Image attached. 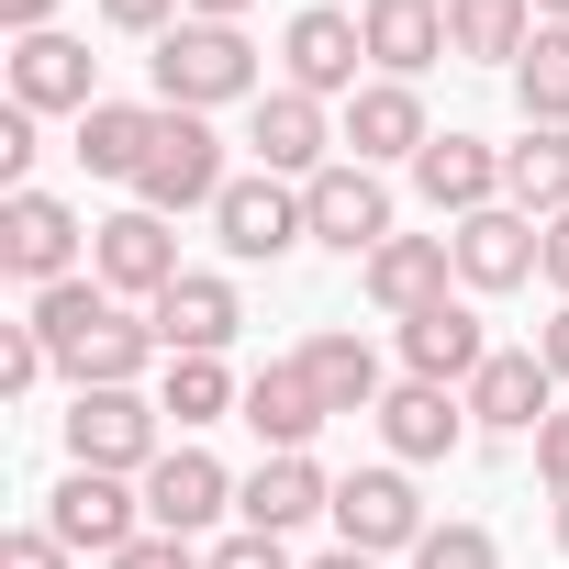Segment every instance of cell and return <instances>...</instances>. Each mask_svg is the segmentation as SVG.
Masks as SVG:
<instances>
[{
  "label": "cell",
  "instance_id": "1f68e13d",
  "mask_svg": "<svg viewBox=\"0 0 569 569\" xmlns=\"http://www.w3.org/2000/svg\"><path fill=\"white\" fill-rule=\"evenodd\" d=\"M46 369H57V358H46V336H34V325H0V391H34Z\"/></svg>",
  "mask_w": 569,
  "mask_h": 569
},
{
  "label": "cell",
  "instance_id": "b9f144b4",
  "mask_svg": "<svg viewBox=\"0 0 569 569\" xmlns=\"http://www.w3.org/2000/svg\"><path fill=\"white\" fill-rule=\"evenodd\" d=\"M257 0H190V23H246Z\"/></svg>",
  "mask_w": 569,
  "mask_h": 569
},
{
  "label": "cell",
  "instance_id": "5b68a950",
  "mask_svg": "<svg viewBox=\"0 0 569 569\" xmlns=\"http://www.w3.org/2000/svg\"><path fill=\"white\" fill-rule=\"evenodd\" d=\"M302 223H313V246H336V257H380V246H391V190L347 157V168L302 179Z\"/></svg>",
  "mask_w": 569,
  "mask_h": 569
},
{
  "label": "cell",
  "instance_id": "6da1fadb",
  "mask_svg": "<svg viewBox=\"0 0 569 569\" xmlns=\"http://www.w3.org/2000/svg\"><path fill=\"white\" fill-rule=\"evenodd\" d=\"M157 101H168V112L257 101V46H246L234 23H168V34H157Z\"/></svg>",
  "mask_w": 569,
  "mask_h": 569
},
{
  "label": "cell",
  "instance_id": "4dcf8cb0",
  "mask_svg": "<svg viewBox=\"0 0 569 569\" xmlns=\"http://www.w3.org/2000/svg\"><path fill=\"white\" fill-rule=\"evenodd\" d=\"M413 569H502V547H491L480 525H425V547H413Z\"/></svg>",
  "mask_w": 569,
  "mask_h": 569
},
{
  "label": "cell",
  "instance_id": "836d02e7",
  "mask_svg": "<svg viewBox=\"0 0 569 569\" xmlns=\"http://www.w3.org/2000/svg\"><path fill=\"white\" fill-rule=\"evenodd\" d=\"M23 168H34V112L12 101V112H0V179H12V190H34Z\"/></svg>",
  "mask_w": 569,
  "mask_h": 569
},
{
  "label": "cell",
  "instance_id": "277c9868",
  "mask_svg": "<svg viewBox=\"0 0 569 569\" xmlns=\"http://www.w3.org/2000/svg\"><path fill=\"white\" fill-rule=\"evenodd\" d=\"M79 212L57 201V190H12L0 201V268L12 279H34V291H57V279H79Z\"/></svg>",
  "mask_w": 569,
  "mask_h": 569
},
{
  "label": "cell",
  "instance_id": "f546056e",
  "mask_svg": "<svg viewBox=\"0 0 569 569\" xmlns=\"http://www.w3.org/2000/svg\"><path fill=\"white\" fill-rule=\"evenodd\" d=\"M223 402H246V391L223 380V358H168V391H157V413H179V425H212Z\"/></svg>",
  "mask_w": 569,
  "mask_h": 569
},
{
  "label": "cell",
  "instance_id": "9a60e30c",
  "mask_svg": "<svg viewBox=\"0 0 569 569\" xmlns=\"http://www.w3.org/2000/svg\"><path fill=\"white\" fill-rule=\"evenodd\" d=\"M402 358H413V380L469 391V380L491 369V336H480V313H469V302H436V313H413V325H402Z\"/></svg>",
  "mask_w": 569,
  "mask_h": 569
},
{
  "label": "cell",
  "instance_id": "ee69618b",
  "mask_svg": "<svg viewBox=\"0 0 569 569\" xmlns=\"http://www.w3.org/2000/svg\"><path fill=\"white\" fill-rule=\"evenodd\" d=\"M536 23H569V0H536Z\"/></svg>",
  "mask_w": 569,
  "mask_h": 569
},
{
  "label": "cell",
  "instance_id": "ffe728a7",
  "mask_svg": "<svg viewBox=\"0 0 569 569\" xmlns=\"http://www.w3.org/2000/svg\"><path fill=\"white\" fill-rule=\"evenodd\" d=\"M223 502H234V480H223L201 447H179V458H157V469H146V525H157V536H201Z\"/></svg>",
  "mask_w": 569,
  "mask_h": 569
},
{
  "label": "cell",
  "instance_id": "f35d334b",
  "mask_svg": "<svg viewBox=\"0 0 569 569\" xmlns=\"http://www.w3.org/2000/svg\"><path fill=\"white\" fill-rule=\"evenodd\" d=\"M536 358H547V380H569V302L536 325Z\"/></svg>",
  "mask_w": 569,
  "mask_h": 569
},
{
  "label": "cell",
  "instance_id": "7402d4cb",
  "mask_svg": "<svg viewBox=\"0 0 569 569\" xmlns=\"http://www.w3.org/2000/svg\"><path fill=\"white\" fill-rule=\"evenodd\" d=\"M413 190H425L436 212H458V223H469V212H491V190H502V157H491L480 134H436V146L413 157Z\"/></svg>",
  "mask_w": 569,
  "mask_h": 569
},
{
  "label": "cell",
  "instance_id": "d590c367",
  "mask_svg": "<svg viewBox=\"0 0 569 569\" xmlns=\"http://www.w3.org/2000/svg\"><path fill=\"white\" fill-rule=\"evenodd\" d=\"M101 12H112L123 34H168V23H190V0H101Z\"/></svg>",
  "mask_w": 569,
  "mask_h": 569
},
{
  "label": "cell",
  "instance_id": "60d3db41",
  "mask_svg": "<svg viewBox=\"0 0 569 569\" xmlns=\"http://www.w3.org/2000/svg\"><path fill=\"white\" fill-rule=\"evenodd\" d=\"M547 279H558V302H569V212L547 223Z\"/></svg>",
  "mask_w": 569,
  "mask_h": 569
},
{
  "label": "cell",
  "instance_id": "2e32d148",
  "mask_svg": "<svg viewBox=\"0 0 569 569\" xmlns=\"http://www.w3.org/2000/svg\"><path fill=\"white\" fill-rule=\"evenodd\" d=\"M558 402H547V358L536 347H491V369L469 380V425H491V436H536Z\"/></svg>",
  "mask_w": 569,
  "mask_h": 569
},
{
  "label": "cell",
  "instance_id": "ba28073f",
  "mask_svg": "<svg viewBox=\"0 0 569 569\" xmlns=\"http://www.w3.org/2000/svg\"><path fill=\"white\" fill-rule=\"evenodd\" d=\"M146 325H157V347H168V358H223V336L246 325V302H234V279H212V268H179L168 291L146 302Z\"/></svg>",
  "mask_w": 569,
  "mask_h": 569
},
{
  "label": "cell",
  "instance_id": "83f0119b",
  "mask_svg": "<svg viewBox=\"0 0 569 569\" xmlns=\"http://www.w3.org/2000/svg\"><path fill=\"white\" fill-rule=\"evenodd\" d=\"M302 380H313L325 413H380V358H369L358 336H313V347H302Z\"/></svg>",
  "mask_w": 569,
  "mask_h": 569
},
{
  "label": "cell",
  "instance_id": "cb8c5ba5",
  "mask_svg": "<svg viewBox=\"0 0 569 569\" xmlns=\"http://www.w3.org/2000/svg\"><path fill=\"white\" fill-rule=\"evenodd\" d=\"M246 425L268 436V458H302V447H313V425H325V402H313V380H302V358H279V369H257V380H246Z\"/></svg>",
  "mask_w": 569,
  "mask_h": 569
},
{
  "label": "cell",
  "instance_id": "484cf974",
  "mask_svg": "<svg viewBox=\"0 0 569 569\" xmlns=\"http://www.w3.org/2000/svg\"><path fill=\"white\" fill-rule=\"evenodd\" d=\"M525 46H536V0H447V57L513 68Z\"/></svg>",
  "mask_w": 569,
  "mask_h": 569
},
{
  "label": "cell",
  "instance_id": "30bf717a",
  "mask_svg": "<svg viewBox=\"0 0 569 569\" xmlns=\"http://www.w3.org/2000/svg\"><path fill=\"white\" fill-rule=\"evenodd\" d=\"M212 223H223V257H246V268H257V257H291V246L313 234V223H302V190H291V179H268V168L234 179V190L212 201Z\"/></svg>",
  "mask_w": 569,
  "mask_h": 569
},
{
  "label": "cell",
  "instance_id": "7a4b0ae2",
  "mask_svg": "<svg viewBox=\"0 0 569 569\" xmlns=\"http://www.w3.org/2000/svg\"><path fill=\"white\" fill-rule=\"evenodd\" d=\"M234 179H223V146H212V123L201 112H157V146H146V168H134V201L146 212H190V201H223Z\"/></svg>",
  "mask_w": 569,
  "mask_h": 569
},
{
  "label": "cell",
  "instance_id": "f6af8a7d",
  "mask_svg": "<svg viewBox=\"0 0 569 569\" xmlns=\"http://www.w3.org/2000/svg\"><path fill=\"white\" fill-rule=\"evenodd\" d=\"M558 547H569V491H558Z\"/></svg>",
  "mask_w": 569,
  "mask_h": 569
},
{
  "label": "cell",
  "instance_id": "8d00e7d4",
  "mask_svg": "<svg viewBox=\"0 0 569 569\" xmlns=\"http://www.w3.org/2000/svg\"><path fill=\"white\" fill-rule=\"evenodd\" d=\"M0 569H68V547L46 525H23V536H0Z\"/></svg>",
  "mask_w": 569,
  "mask_h": 569
},
{
  "label": "cell",
  "instance_id": "d6986e66",
  "mask_svg": "<svg viewBox=\"0 0 569 569\" xmlns=\"http://www.w3.org/2000/svg\"><path fill=\"white\" fill-rule=\"evenodd\" d=\"M347 146H358V168H380V157H425L436 123H425L413 79H369V90L347 101Z\"/></svg>",
  "mask_w": 569,
  "mask_h": 569
},
{
  "label": "cell",
  "instance_id": "f1b7e54d",
  "mask_svg": "<svg viewBox=\"0 0 569 569\" xmlns=\"http://www.w3.org/2000/svg\"><path fill=\"white\" fill-rule=\"evenodd\" d=\"M513 101L525 123H569V23H536V46L513 57Z\"/></svg>",
  "mask_w": 569,
  "mask_h": 569
},
{
  "label": "cell",
  "instance_id": "d4e9b609",
  "mask_svg": "<svg viewBox=\"0 0 569 569\" xmlns=\"http://www.w3.org/2000/svg\"><path fill=\"white\" fill-rule=\"evenodd\" d=\"M502 201L513 212H569V134L558 123H525V146H502Z\"/></svg>",
  "mask_w": 569,
  "mask_h": 569
},
{
  "label": "cell",
  "instance_id": "e0dca14e",
  "mask_svg": "<svg viewBox=\"0 0 569 569\" xmlns=\"http://www.w3.org/2000/svg\"><path fill=\"white\" fill-rule=\"evenodd\" d=\"M234 513H246V536H291V525L336 513V480L313 458H257V480L234 491Z\"/></svg>",
  "mask_w": 569,
  "mask_h": 569
},
{
  "label": "cell",
  "instance_id": "ab89813d",
  "mask_svg": "<svg viewBox=\"0 0 569 569\" xmlns=\"http://www.w3.org/2000/svg\"><path fill=\"white\" fill-rule=\"evenodd\" d=\"M0 23L12 34H57V0H0Z\"/></svg>",
  "mask_w": 569,
  "mask_h": 569
},
{
  "label": "cell",
  "instance_id": "7bdbcfd3",
  "mask_svg": "<svg viewBox=\"0 0 569 569\" xmlns=\"http://www.w3.org/2000/svg\"><path fill=\"white\" fill-rule=\"evenodd\" d=\"M313 569H380V558H358V547H336V558H313Z\"/></svg>",
  "mask_w": 569,
  "mask_h": 569
},
{
  "label": "cell",
  "instance_id": "8992f818",
  "mask_svg": "<svg viewBox=\"0 0 569 569\" xmlns=\"http://www.w3.org/2000/svg\"><path fill=\"white\" fill-rule=\"evenodd\" d=\"M46 536H57V547H90V558H123V547L146 536V502H134L112 469H68L57 502H46Z\"/></svg>",
  "mask_w": 569,
  "mask_h": 569
},
{
  "label": "cell",
  "instance_id": "d6a6232c",
  "mask_svg": "<svg viewBox=\"0 0 569 569\" xmlns=\"http://www.w3.org/2000/svg\"><path fill=\"white\" fill-rule=\"evenodd\" d=\"M112 569H201V547H190V536H157V525H146V536H134V547H123Z\"/></svg>",
  "mask_w": 569,
  "mask_h": 569
},
{
  "label": "cell",
  "instance_id": "8fae6325",
  "mask_svg": "<svg viewBox=\"0 0 569 569\" xmlns=\"http://www.w3.org/2000/svg\"><path fill=\"white\" fill-rule=\"evenodd\" d=\"M336 525H347L358 558H380V547H425V502H413L402 469H358V480H336Z\"/></svg>",
  "mask_w": 569,
  "mask_h": 569
},
{
  "label": "cell",
  "instance_id": "5bb4252c",
  "mask_svg": "<svg viewBox=\"0 0 569 569\" xmlns=\"http://www.w3.org/2000/svg\"><path fill=\"white\" fill-rule=\"evenodd\" d=\"M447 268H458V246H447V234H391V246L369 257V302H380L391 325H413V313H436V302H447Z\"/></svg>",
  "mask_w": 569,
  "mask_h": 569
},
{
  "label": "cell",
  "instance_id": "e575fe53",
  "mask_svg": "<svg viewBox=\"0 0 569 569\" xmlns=\"http://www.w3.org/2000/svg\"><path fill=\"white\" fill-rule=\"evenodd\" d=\"M201 569H291V547H279V536H223Z\"/></svg>",
  "mask_w": 569,
  "mask_h": 569
},
{
  "label": "cell",
  "instance_id": "52a82bcc",
  "mask_svg": "<svg viewBox=\"0 0 569 569\" xmlns=\"http://www.w3.org/2000/svg\"><path fill=\"white\" fill-rule=\"evenodd\" d=\"M68 458L79 469H157V402H134V391H79L68 402Z\"/></svg>",
  "mask_w": 569,
  "mask_h": 569
},
{
  "label": "cell",
  "instance_id": "4316f807",
  "mask_svg": "<svg viewBox=\"0 0 569 569\" xmlns=\"http://www.w3.org/2000/svg\"><path fill=\"white\" fill-rule=\"evenodd\" d=\"M146 146H157V112H146V101H90V112H79V168H90V179H134Z\"/></svg>",
  "mask_w": 569,
  "mask_h": 569
},
{
  "label": "cell",
  "instance_id": "603a6c76",
  "mask_svg": "<svg viewBox=\"0 0 569 569\" xmlns=\"http://www.w3.org/2000/svg\"><path fill=\"white\" fill-rule=\"evenodd\" d=\"M380 436H391V458H447V447L469 436V391L402 380V391H380Z\"/></svg>",
  "mask_w": 569,
  "mask_h": 569
},
{
  "label": "cell",
  "instance_id": "74e56055",
  "mask_svg": "<svg viewBox=\"0 0 569 569\" xmlns=\"http://www.w3.org/2000/svg\"><path fill=\"white\" fill-rule=\"evenodd\" d=\"M536 469L569 491V413H547V425H536Z\"/></svg>",
  "mask_w": 569,
  "mask_h": 569
},
{
  "label": "cell",
  "instance_id": "7c38bea8",
  "mask_svg": "<svg viewBox=\"0 0 569 569\" xmlns=\"http://www.w3.org/2000/svg\"><path fill=\"white\" fill-rule=\"evenodd\" d=\"M246 146H257V168L268 179H325V101L313 90H257V123H246Z\"/></svg>",
  "mask_w": 569,
  "mask_h": 569
},
{
  "label": "cell",
  "instance_id": "4fadbf2b",
  "mask_svg": "<svg viewBox=\"0 0 569 569\" xmlns=\"http://www.w3.org/2000/svg\"><path fill=\"white\" fill-rule=\"evenodd\" d=\"M279 57H291V90H313V101H325V90H347V101L369 90V79H358V57H369L358 12H325V0L291 12V46H279Z\"/></svg>",
  "mask_w": 569,
  "mask_h": 569
},
{
  "label": "cell",
  "instance_id": "44dd1931",
  "mask_svg": "<svg viewBox=\"0 0 569 569\" xmlns=\"http://www.w3.org/2000/svg\"><path fill=\"white\" fill-rule=\"evenodd\" d=\"M358 34H369V68L380 79H413V68L447 57V0H369Z\"/></svg>",
  "mask_w": 569,
  "mask_h": 569
},
{
  "label": "cell",
  "instance_id": "ac0fdd59",
  "mask_svg": "<svg viewBox=\"0 0 569 569\" xmlns=\"http://www.w3.org/2000/svg\"><path fill=\"white\" fill-rule=\"evenodd\" d=\"M12 101L23 112H90L101 90H90V46L79 34H23L12 46Z\"/></svg>",
  "mask_w": 569,
  "mask_h": 569
},
{
  "label": "cell",
  "instance_id": "3957f363",
  "mask_svg": "<svg viewBox=\"0 0 569 569\" xmlns=\"http://www.w3.org/2000/svg\"><path fill=\"white\" fill-rule=\"evenodd\" d=\"M90 279L112 302H157L168 279H179V234H168V212H112V223H90Z\"/></svg>",
  "mask_w": 569,
  "mask_h": 569
},
{
  "label": "cell",
  "instance_id": "9c48e42d",
  "mask_svg": "<svg viewBox=\"0 0 569 569\" xmlns=\"http://www.w3.org/2000/svg\"><path fill=\"white\" fill-rule=\"evenodd\" d=\"M447 246H458V279H469V291H513V279H536V268H547V223H536V212H513V201L469 212Z\"/></svg>",
  "mask_w": 569,
  "mask_h": 569
}]
</instances>
